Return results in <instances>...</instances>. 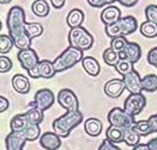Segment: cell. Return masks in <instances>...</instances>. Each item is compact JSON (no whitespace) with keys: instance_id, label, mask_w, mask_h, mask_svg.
Here are the masks:
<instances>
[{"instance_id":"bcb514c9","label":"cell","mask_w":157,"mask_h":150,"mask_svg":"<svg viewBox=\"0 0 157 150\" xmlns=\"http://www.w3.org/2000/svg\"><path fill=\"white\" fill-rule=\"evenodd\" d=\"M133 150H150V149H149L147 144H142V143H139L138 145L133 147Z\"/></svg>"},{"instance_id":"8d00e7d4","label":"cell","mask_w":157,"mask_h":150,"mask_svg":"<svg viewBox=\"0 0 157 150\" xmlns=\"http://www.w3.org/2000/svg\"><path fill=\"white\" fill-rule=\"evenodd\" d=\"M12 61L7 56H0V73H6L11 70Z\"/></svg>"},{"instance_id":"836d02e7","label":"cell","mask_w":157,"mask_h":150,"mask_svg":"<svg viewBox=\"0 0 157 150\" xmlns=\"http://www.w3.org/2000/svg\"><path fill=\"white\" fill-rule=\"evenodd\" d=\"M128 43V41H127V38L126 37H115V38H112V41H110V48L114 50V51H117V52H121L122 50L125 49V47H126V44Z\"/></svg>"},{"instance_id":"ee69618b","label":"cell","mask_w":157,"mask_h":150,"mask_svg":"<svg viewBox=\"0 0 157 150\" xmlns=\"http://www.w3.org/2000/svg\"><path fill=\"white\" fill-rule=\"evenodd\" d=\"M49 1H51V4H52L55 9H61V7H64V5H65V2H66V0H49Z\"/></svg>"},{"instance_id":"5b68a950","label":"cell","mask_w":157,"mask_h":150,"mask_svg":"<svg viewBox=\"0 0 157 150\" xmlns=\"http://www.w3.org/2000/svg\"><path fill=\"white\" fill-rule=\"evenodd\" d=\"M68 43H70V47L85 51L92 47L94 37L88 30H85L82 26L73 27L68 32Z\"/></svg>"},{"instance_id":"52a82bcc","label":"cell","mask_w":157,"mask_h":150,"mask_svg":"<svg viewBox=\"0 0 157 150\" xmlns=\"http://www.w3.org/2000/svg\"><path fill=\"white\" fill-rule=\"evenodd\" d=\"M145 106H146V98L142 93L130 94L124 102V110L133 117L140 114L145 109Z\"/></svg>"},{"instance_id":"d590c367","label":"cell","mask_w":157,"mask_h":150,"mask_svg":"<svg viewBox=\"0 0 157 150\" xmlns=\"http://www.w3.org/2000/svg\"><path fill=\"white\" fill-rule=\"evenodd\" d=\"M134 129L137 130V132L140 135V136H149L151 132H150V127L147 124V120H138L136 123Z\"/></svg>"},{"instance_id":"277c9868","label":"cell","mask_w":157,"mask_h":150,"mask_svg":"<svg viewBox=\"0 0 157 150\" xmlns=\"http://www.w3.org/2000/svg\"><path fill=\"white\" fill-rule=\"evenodd\" d=\"M84 59L83 51L73 48V47H68L66 48L54 61L53 66L55 69V73H61L66 69L72 68L73 66H76L78 62H82V60Z\"/></svg>"},{"instance_id":"b9f144b4","label":"cell","mask_w":157,"mask_h":150,"mask_svg":"<svg viewBox=\"0 0 157 150\" xmlns=\"http://www.w3.org/2000/svg\"><path fill=\"white\" fill-rule=\"evenodd\" d=\"M86 1H88V4L91 7H96V9H100V7L105 6V0H86Z\"/></svg>"},{"instance_id":"ffe728a7","label":"cell","mask_w":157,"mask_h":150,"mask_svg":"<svg viewBox=\"0 0 157 150\" xmlns=\"http://www.w3.org/2000/svg\"><path fill=\"white\" fill-rule=\"evenodd\" d=\"M83 22H84V13H83L82 10H79V9H73V10H71L68 12V14H67L66 23H67V25L71 29L82 26Z\"/></svg>"},{"instance_id":"f6af8a7d","label":"cell","mask_w":157,"mask_h":150,"mask_svg":"<svg viewBox=\"0 0 157 150\" xmlns=\"http://www.w3.org/2000/svg\"><path fill=\"white\" fill-rule=\"evenodd\" d=\"M146 144H147V147H149L150 150H157V137L150 139Z\"/></svg>"},{"instance_id":"4fadbf2b","label":"cell","mask_w":157,"mask_h":150,"mask_svg":"<svg viewBox=\"0 0 157 150\" xmlns=\"http://www.w3.org/2000/svg\"><path fill=\"white\" fill-rule=\"evenodd\" d=\"M40 144L46 150H58L61 145V137L55 132H44L40 137Z\"/></svg>"},{"instance_id":"484cf974","label":"cell","mask_w":157,"mask_h":150,"mask_svg":"<svg viewBox=\"0 0 157 150\" xmlns=\"http://www.w3.org/2000/svg\"><path fill=\"white\" fill-rule=\"evenodd\" d=\"M142 89L145 92L152 93L157 91V76L155 74L145 75L142 77Z\"/></svg>"},{"instance_id":"d4e9b609","label":"cell","mask_w":157,"mask_h":150,"mask_svg":"<svg viewBox=\"0 0 157 150\" xmlns=\"http://www.w3.org/2000/svg\"><path fill=\"white\" fill-rule=\"evenodd\" d=\"M140 135L137 132V130L134 127H131V129H126L124 130V142L130 145V147H136L139 144L140 142Z\"/></svg>"},{"instance_id":"ba28073f","label":"cell","mask_w":157,"mask_h":150,"mask_svg":"<svg viewBox=\"0 0 157 150\" xmlns=\"http://www.w3.org/2000/svg\"><path fill=\"white\" fill-rule=\"evenodd\" d=\"M56 100L61 107H64L67 112H75L79 111V101L77 95L75 94L73 91L64 88L58 93Z\"/></svg>"},{"instance_id":"f1b7e54d","label":"cell","mask_w":157,"mask_h":150,"mask_svg":"<svg viewBox=\"0 0 157 150\" xmlns=\"http://www.w3.org/2000/svg\"><path fill=\"white\" fill-rule=\"evenodd\" d=\"M24 135V137L28 142H33L36 141L41 135V129L37 124H29L25 127V130L22 132Z\"/></svg>"},{"instance_id":"74e56055","label":"cell","mask_w":157,"mask_h":150,"mask_svg":"<svg viewBox=\"0 0 157 150\" xmlns=\"http://www.w3.org/2000/svg\"><path fill=\"white\" fill-rule=\"evenodd\" d=\"M146 60L150 66H154L157 68V47L152 48L147 52V56H146Z\"/></svg>"},{"instance_id":"3957f363","label":"cell","mask_w":157,"mask_h":150,"mask_svg":"<svg viewBox=\"0 0 157 150\" xmlns=\"http://www.w3.org/2000/svg\"><path fill=\"white\" fill-rule=\"evenodd\" d=\"M138 29V22L133 16L121 17L117 23L105 25V35L110 38L126 37L132 35Z\"/></svg>"},{"instance_id":"c3c4849f","label":"cell","mask_w":157,"mask_h":150,"mask_svg":"<svg viewBox=\"0 0 157 150\" xmlns=\"http://www.w3.org/2000/svg\"><path fill=\"white\" fill-rule=\"evenodd\" d=\"M12 0H0V4H9V2H11Z\"/></svg>"},{"instance_id":"9c48e42d","label":"cell","mask_w":157,"mask_h":150,"mask_svg":"<svg viewBox=\"0 0 157 150\" xmlns=\"http://www.w3.org/2000/svg\"><path fill=\"white\" fill-rule=\"evenodd\" d=\"M54 102H55L54 93L48 88H42L35 93V98H34V101L31 102V106L37 107L42 111H46L49 107H52Z\"/></svg>"},{"instance_id":"4316f807","label":"cell","mask_w":157,"mask_h":150,"mask_svg":"<svg viewBox=\"0 0 157 150\" xmlns=\"http://www.w3.org/2000/svg\"><path fill=\"white\" fill-rule=\"evenodd\" d=\"M24 116H25L26 120H28L29 124L39 125L43 120V111L37 109V107H31L28 112L24 113Z\"/></svg>"},{"instance_id":"44dd1931","label":"cell","mask_w":157,"mask_h":150,"mask_svg":"<svg viewBox=\"0 0 157 150\" xmlns=\"http://www.w3.org/2000/svg\"><path fill=\"white\" fill-rule=\"evenodd\" d=\"M28 125H29V123L26 120L24 113L23 114H17L10 122V130H11V132H23Z\"/></svg>"},{"instance_id":"7bdbcfd3","label":"cell","mask_w":157,"mask_h":150,"mask_svg":"<svg viewBox=\"0 0 157 150\" xmlns=\"http://www.w3.org/2000/svg\"><path fill=\"white\" fill-rule=\"evenodd\" d=\"M117 1L119 4H121L122 6H125V7H132V6L137 5L139 0H117Z\"/></svg>"},{"instance_id":"ac0fdd59","label":"cell","mask_w":157,"mask_h":150,"mask_svg":"<svg viewBox=\"0 0 157 150\" xmlns=\"http://www.w3.org/2000/svg\"><path fill=\"white\" fill-rule=\"evenodd\" d=\"M82 66H83L84 70L90 75V76H97V75L100 74L101 67H100L98 61H97L95 57L85 56V57L82 60Z\"/></svg>"},{"instance_id":"ab89813d","label":"cell","mask_w":157,"mask_h":150,"mask_svg":"<svg viewBox=\"0 0 157 150\" xmlns=\"http://www.w3.org/2000/svg\"><path fill=\"white\" fill-rule=\"evenodd\" d=\"M147 124H149V127H150V132L154 134V132H157V113L152 114L147 119Z\"/></svg>"},{"instance_id":"d6986e66","label":"cell","mask_w":157,"mask_h":150,"mask_svg":"<svg viewBox=\"0 0 157 150\" xmlns=\"http://www.w3.org/2000/svg\"><path fill=\"white\" fill-rule=\"evenodd\" d=\"M102 127L103 126H102L101 120L97 119V118H89L84 123V130H85V132L89 136H92V137L98 136L102 132Z\"/></svg>"},{"instance_id":"7c38bea8","label":"cell","mask_w":157,"mask_h":150,"mask_svg":"<svg viewBox=\"0 0 157 150\" xmlns=\"http://www.w3.org/2000/svg\"><path fill=\"white\" fill-rule=\"evenodd\" d=\"M120 59L121 60H127L132 62L133 64L139 61L140 56H142V49L139 47V44L134 43V42H128L125 47V49L122 50L120 54Z\"/></svg>"},{"instance_id":"1f68e13d","label":"cell","mask_w":157,"mask_h":150,"mask_svg":"<svg viewBox=\"0 0 157 150\" xmlns=\"http://www.w3.org/2000/svg\"><path fill=\"white\" fill-rule=\"evenodd\" d=\"M13 45L14 44L10 35H0V54H7Z\"/></svg>"},{"instance_id":"603a6c76","label":"cell","mask_w":157,"mask_h":150,"mask_svg":"<svg viewBox=\"0 0 157 150\" xmlns=\"http://www.w3.org/2000/svg\"><path fill=\"white\" fill-rule=\"evenodd\" d=\"M31 10L37 17H47L49 13V4L47 0H35L31 5Z\"/></svg>"},{"instance_id":"6da1fadb","label":"cell","mask_w":157,"mask_h":150,"mask_svg":"<svg viewBox=\"0 0 157 150\" xmlns=\"http://www.w3.org/2000/svg\"><path fill=\"white\" fill-rule=\"evenodd\" d=\"M6 24L14 47L18 50L29 49L31 47V38L25 34V13L21 6H13L10 9Z\"/></svg>"},{"instance_id":"7dc6e473","label":"cell","mask_w":157,"mask_h":150,"mask_svg":"<svg viewBox=\"0 0 157 150\" xmlns=\"http://www.w3.org/2000/svg\"><path fill=\"white\" fill-rule=\"evenodd\" d=\"M117 0H105V5L108 6V5H112V4H114Z\"/></svg>"},{"instance_id":"7402d4cb","label":"cell","mask_w":157,"mask_h":150,"mask_svg":"<svg viewBox=\"0 0 157 150\" xmlns=\"http://www.w3.org/2000/svg\"><path fill=\"white\" fill-rule=\"evenodd\" d=\"M105 138L109 139L110 142H113L114 144L121 143V142H124V130L118 126L110 125L105 131Z\"/></svg>"},{"instance_id":"8992f818","label":"cell","mask_w":157,"mask_h":150,"mask_svg":"<svg viewBox=\"0 0 157 150\" xmlns=\"http://www.w3.org/2000/svg\"><path fill=\"white\" fill-rule=\"evenodd\" d=\"M107 119H108L110 125L118 126L122 130L134 127L136 123H137L133 116L128 114L124 109H120V107L112 109L108 113V116H107Z\"/></svg>"},{"instance_id":"f546056e","label":"cell","mask_w":157,"mask_h":150,"mask_svg":"<svg viewBox=\"0 0 157 150\" xmlns=\"http://www.w3.org/2000/svg\"><path fill=\"white\" fill-rule=\"evenodd\" d=\"M120 60H121V59H120L119 52L114 51L112 48H107V49L103 51V61H105L108 66L115 67Z\"/></svg>"},{"instance_id":"83f0119b","label":"cell","mask_w":157,"mask_h":150,"mask_svg":"<svg viewBox=\"0 0 157 150\" xmlns=\"http://www.w3.org/2000/svg\"><path fill=\"white\" fill-rule=\"evenodd\" d=\"M139 30H140V34L146 38L157 37V24H155V23L145 20L144 23H142Z\"/></svg>"},{"instance_id":"7a4b0ae2","label":"cell","mask_w":157,"mask_h":150,"mask_svg":"<svg viewBox=\"0 0 157 150\" xmlns=\"http://www.w3.org/2000/svg\"><path fill=\"white\" fill-rule=\"evenodd\" d=\"M83 122V113L80 111H75V112H67L60 116L53 122V130L54 132L60 136L61 138L68 137L70 132L78 126Z\"/></svg>"},{"instance_id":"2e32d148","label":"cell","mask_w":157,"mask_h":150,"mask_svg":"<svg viewBox=\"0 0 157 150\" xmlns=\"http://www.w3.org/2000/svg\"><path fill=\"white\" fill-rule=\"evenodd\" d=\"M121 18V11L120 9L114 5H108L101 12V20L105 25H110L117 23Z\"/></svg>"},{"instance_id":"e0dca14e","label":"cell","mask_w":157,"mask_h":150,"mask_svg":"<svg viewBox=\"0 0 157 150\" xmlns=\"http://www.w3.org/2000/svg\"><path fill=\"white\" fill-rule=\"evenodd\" d=\"M12 87L19 94H26L30 91V82L25 75L16 74L12 77Z\"/></svg>"},{"instance_id":"d6a6232c","label":"cell","mask_w":157,"mask_h":150,"mask_svg":"<svg viewBox=\"0 0 157 150\" xmlns=\"http://www.w3.org/2000/svg\"><path fill=\"white\" fill-rule=\"evenodd\" d=\"M115 69H117L119 74L124 76V75L131 73L134 68H133V63L132 62L127 61V60H120L118 64L115 66Z\"/></svg>"},{"instance_id":"9a60e30c","label":"cell","mask_w":157,"mask_h":150,"mask_svg":"<svg viewBox=\"0 0 157 150\" xmlns=\"http://www.w3.org/2000/svg\"><path fill=\"white\" fill-rule=\"evenodd\" d=\"M125 88L122 79H112L105 84V93L110 98H119Z\"/></svg>"},{"instance_id":"5bb4252c","label":"cell","mask_w":157,"mask_h":150,"mask_svg":"<svg viewBox=\"0 0 157 150\" xmlns=\"http://www.w3.org/2000/svg\"><path fill=\"white\" fill-rule=\"evenodd\" d=\"M26 142L28 141L22 132H10L5 139L6 150H23Z\"/></svg>"},{"instance_id":"681fc988","label":"cell","mask_w":157,"mask_h":150,"mask_svg":"<svg viewBox=\"0 0 157 150\" xmlns=\"http://www.w3.org/2000/svg\"><path fill=\"white\" fill-rule=\"evenodd\" d=\"M0 30H1V22H0Z\"/></svg>"},{"instance_id":"e575fe53","label":"cell","mask_w":157,"mask_h":150,"mask_svg":"<svg viewBox=\"0 0 157 150\" xmlns=\"http://www.w3.org/2000/svg\"><path fill=\"white\" fill-rule=\"evenodd\" d=\"M144 13L147 22L157 24V5H147L145 7Z\"/></svg>"},{"instance_id":"30bf717a","label":"cell","mask_w":157,"mask_h":150,"mask_svg":"<svg viewBox=\"0 0 157 150\" xmlns=\"http://www.w3.org/2000/svg\"><path fill=\"white\" fill-rule=\"evenodd\" d=\"M17 57H18V61L21 63V66L25 69L26 72H30V70L35 69L40 63L39 56H37L36 51L31 49V48L19 50Z\"/></svg>"},{"instance_id":"cb8c5ba5","label":"cell","mask_w":157,"mask_h":150,"mask_svg":"<svg viewBox=\"0 0 157 150\" xmlns=\"http://www.w3.org/2000/svg\"><path fill=\"white\" fill-rule=\"evenodd\" d=\"M39 72H40V76L43 77V79H51V77H53L54 75L56 74L55 73V69H54V66H53V62L48 61V60L40 61Z\"/></svg>"},{"instance_id":"4dcf8cb0","label":"cell","mask_w":157,"mask_h":150,"mask_svg":"<svg viewBox=\"0 0 157 150\" xmlns=\"http://www.w3.org/2000/svg\"><path fill=\"white\" fill-rule=\"evenodd\" d=\"M43 32V27L40 23H26L25 24V34L29 38L39 37Z\"/></svg>"},{"instance_id":"8fae6325","label":"cell","mask_w":157,"mask_h":150,"mask_svg":"<svg viewBox=\"0 0 157 150\" xmlns=\"http://www.w3.org/2000/svg\"><path fill=\"white\" fill-rule=\"evenodd\" d=\"M122 81L125 84L126 89L131 93V94H138L142 93V77L139 76L137 70H132L131 73L124 75L122 76Z\"/></svg>"},{"instance_id":"f35d334b","label":"cell","mask_w":157,"mask_h":150,"mask_svg":"<svg viewBox=\"0 0 157 150\" xmlns=\"http://www.w3.org/2000/svg\"><path fill=\"white\" fill-rule=\"evenodd\" d=\"M98 150H121V149L119 148L117 144H114L113 142H110L109 139L105 138V141L101 143V145H100Z\"/></svg>"},{"instance_id":"60d3db41","label":"cell","mask_w":157,"mask_h":150,"mask_svg":"<svg viewBox=\"0 0 157 150\" xmlns=\"http://www.w3.org/2000/svg\"><path fill=\"white\" fill-rule=\"evenodd\" d=\"M9 106H10L9 100L6 99L5 97H1V95H0V113L5 112V111L9 109Z\"/></svg>"}]
</instances>
